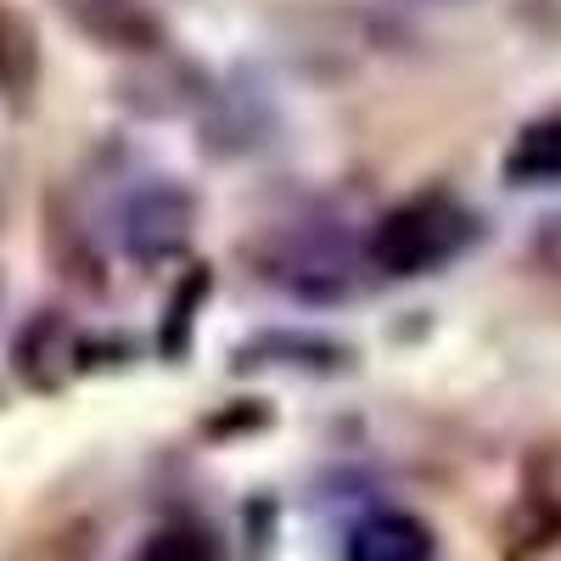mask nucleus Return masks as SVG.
Returning a JSON list of instances; mask_svg holds the SVG:
<instances>
[{"label": "nucleus", "instance_id": "nucleus-1", "mask_svg": "<svg viewBox=\"0 0 561 561\" xmlns=\"http://www.w3.org/2000/svg\"><path fill=\"white\" fill-rule=\"evenodd\" d=\"M466 237H472V219L455 208V197L421 192V197H404L399 208H388L377 225H370L365 259L377 264L382 275L410 280V275H427L444 259H455Z\"/></svg>", "mask_w": 561, "mask_h": 561}, {"label": "nucleus", "instance_id": "nucleus-2", "mask_svg": "<svg viewBox=\"0 0 561 561\" xmlns=\"http://www.w3.org/2000/svg\"><path fill=\"white\" fill-rule=\"evenodd\" d=\"M500 539L505 561H539L561 545V438L539 444L523 460V483L500 523Z\"/></svg>", "mask_w": 561, "mask_h": 561}, {"label": "nucleus", "instance_id": "nucleus-3", "mask_svg": "<svg viewBox=\"0 0 561 561\" xmlns=\"http://www.w3.org/2000/svg\"><path fill=\"white\" fill-rule=\"evenodd\" d=\"M192 197L180 192V185H147L129 208H124V248L129 259L140 264H163L174 259L185 242H192Z\"/></svg>", "mask_w": 561, "mask_h": 561}, {"label": "nucleus", "instance_id": "nucleus-4", "mask_svg": "<svg viewBox=\"0 0 561 561\" xmlns=\"http://www.w3.org/2000/svg\"><path fill=\"white\" fill-rule=\"evenodd\" d=\"M343 561H438V539L410 511H370L348 528Z\"/></svg>", "mask_w": 561, "mask_h": 561}, {"label": "nucleus", "instance_id": "nucleus-5", "mask_svg": "<svg viewBox=\"0 0 561 561\" xmlns=\"http://www.w3.org/2000/svg\"><path fill=\"white\" fill-rule=\"evenodd\" d=\"M505 180L511 185H556L561 180V113H545L517 129V140L505 147Z\"/></svg>", "mask_w": 561, "mask_h": 561}, {"label": "nucleus", "instance_id": "nucleus-6", "mask_svg": "<svg viewBox=\"0 0 561 561\" xmlns=\"http://www.w3.org/2000/svg\"><path fill=\"white\" fill-rule=\"evenodd\" d=\"M135 561H225V556L203 528H158L147 545H140Z\"/></svg>", "mask_w": 561, "mask_h": 561}]
</instances>
